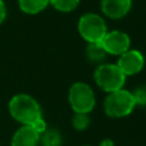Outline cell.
I'll return each instance as SVG.
<instances>
[{
  "instance_id": "obj_19",
  "label": "cell",
  "mask_w": 146,
  "mask_h": 146,
  "mask_svg": "<svg viewBox=\"0 0 146 146\" xmlns=\"http://www.w3.org/2000/svg\"><path fill=\"white\" fill-rule=\"evenodd\" d=\"M82 146H91V145H82Z\"/></svg>"
},
{
  "instance_id": "obj_6",
  "label": "cell",
  "mask_w": 146,
  "mask_h": 146,
  "mask_svg": "<svg viewBox=\"0 0 146 146\" xmlns=\"http://www.w3.org/2000/svg\"><path fill=\"white\" fill-rule=\"evenodd\" d=\"M104 49L108 55H114V56H120L123 52H125L128 49H130V36L119 30H113V31H107L103 40L100 41Z\"/></svg>"
},
{
  "instance_id": "obj_8",
  "label": "cell",
  "mask_w": 146,
  "mask_h": 146,
  "mask_svg": "<svg viewBox=\"0 0 146 146\" xmlns=\"http://www.w3.org/2000/svg\"><path fill=\"white\" fill-rule=\"evenodd\" d=\"M132 7V0H100V10L111 19H120L128 15Z\"/></svg>"
},
{
  "instance_id": "obj_10",
  "label": "cell",
  "mask_w": 146,
  "mask_h": 146,
  "mask_svg": "<svg viewBox=\"0 0 146 146\" xmlns=\"http://www.w3.org/2000/svg\"><path fill=\"white\" fill-rule=\"evenodd\" d=\"M107 52L104 49L102 42H92V43H88L87 48H86V56L87 59L92 63V64H103L107 57Z\"/></svg>"
},
{
  "instance_id": "obj_17",
  "label": "cell",
  "mask_w": 146,
  "mask_h": 146,
  "mask_svg": "<svg viewBox=\"0 0 146 146\" xmlns=\"http://www.w3.org/2000/svg\"><path fill=\"white\" fill-rule=\"evenodd\" d=\"M7 17V7L3 2V0H0V24H2L5 22Z\"/></svg>"
},
{
  "instance_id": "obj_15",
  "label": "cell",
  "mask_w": 146,
  "mask_h": 146,
  "mask_svg": "<svg viewBox=\"0 0 146 146\" xmlns=\"http://www.w3.org/2000/svg\"><path fill=\"white\" fill-rule=\"evenodd\" d=\"M136 106H146V84L137 87L132 92Z\"/></svg>"
},
{
  "instance_id": "obj_1",
  "label": "cell",
  "mask_w": 146,
  "mask_h": 146,
  "mask_svg": "<svg viewBox=\"0 0 146 146\" xmlns=\"http://www.w3.org/2000/svg\"><path fill=\"white\" fill-rule=\"evenodd\" d=\"M8 110L14 120L22 125H31L35 120L42 116L39 103L27 94H17L11 97Z\"/></svg>"
},
{
  "instance_id": "obj_7",
  "label": "cell",
  "mask_w": 146,
  "mask_h": 146,
  "mask_svg": "<svg viewBox=\"0 0 146 146\" xmlns=\"http://www.w3.org/2000/svg\"><path fill=\"white\" fill-rule=\"evenodd\" d=\"M116 65L125 74V76L135 75L144 68L145 57L137 49H128L125 52L119 56Z\"/></svg>"
},
{
  "instance_id": "obj_2",
  "label": "cell",
  "mask_w": 146,
  "mask_h": 146,
  "mask_svg": "<svg viewBox=\"0 0 146 146\" xmlns=\"http://www.w3.org/2000/svg\"><path fill=\"white\" fill-rule=\"evenodd\" d=\"M125 74L116 64L103 63L97 65L94 72V80L96 84L105 92L110 94L123 88L125 83Z\"/></svg>"
},
{
  "instance_id": "obj_9",
  "label": "cell",
  "mask_w": 146,
  "mask_h": 146,
  "mask_svg": "<svg viewBox=\"0 0 146 146\" xmlns=\"http://www.w3.org/2000/svg\"><path fill=\"white\" fill-rule=\"evenodd\" d=\"M40 135L31 125H22L11 137L10 146H38Z\"/></svg>"
},
{
  "instance_id": "obj_18",
  "label": "cell",
  "mask_w": 146,
  "mask_h": 146,
  "mask_svg": "<svg viewBox=\"0 0 146 146\" xmlns=\"http://www.w3.org/2000/svg\"><path fill=\"white\" fill-rule=\"evenodd\" d=\"M99 146H114V141L112 139H110V138H105V139H103L100 141Z\"/></svg>"
},
{
  "instance_id": "obj_14",
  "label": "cell",
  "mask_w": 146,
  "mask_h": 146,
  "mask_svg": "<svg viewBox=\"0 0 146 146\" xmlns=\"http://www.w3.org/2000/svg\"><path fill=\"white\" fill-rule=\"evenodd\" d=\"M90 124V117L87 113H74L72 116V125L78 131L86 130Z\"/></svg>"
},
{
  "instance_id": "obj_5",
  "label": "cell",
  "mask_w": 146,
  "mask_h": 146,
  "mask_svg": "<svg viewBox=\"0 0 146 146\" xmlns=\"http://www.w3.org/2000/svg\"><path fill=\"white\" fill-rule=\"evenodd\" d=\"M68 103L74 113L89 114L96 105V96L89 84L74 82L68 90Z\"/></svg>"
},
{
  "instance_id": "obj_12",
  "label": "cell",
  "mask_w": 146,
  "mask_h": 146,
  "mask_svg": "<svg viewBox=\"0 0 146 146\" xmlns=\"http://www.w3.org/2000/svg\"><path fill=\"white\" fill-rule=\"evenodd\" d=\"M62 135L57 129L47 128V130L40 135L39 144L41 146H62Z\"/></svg>"
},
{
  "instance_id": "obj_13",
  "label": "cell",
  "mask_w": 146,
  "mask_h": 146,
  "mask_svg": "<svg viewBox=\"0 0 146 146\" xmlns=\"http://www.w3.org/2000/svg\"><path fill=\"white\" fill-rule=\"evenodd\" d=\"M80 1L81 0H49V5L60 13H71L78 8Z\"/></svg>"
},
{
  "instance_id": "obj_16",
  "label": "cell",
  "mask_w": 146,
  "mask_h": 146,
  "mask_svg": "<svg viewBox=\"0 0 146 146\" xmlns=\"http://www.w3.org/2000/svg\"><path fill=\"white\" fill-rule=\"evenodd\" d=\"M31 127L33 128V130L35 131V132H38L39 135H41L42 132H44L46 130H47V123H46V121L42 119V116L41 117H39L38 120H35L32 124H31Z\"/></svg>"
},
{
  "instance_id": "obj_4",
  "label": "cell",
  "mask_w": 146,
  "mask_h": 146,
  "mask_svg": "<svg viewBox=\"0 0 146 146\" xmlns=\"http://www.w3.org/2000/svg\"><path fill=\"white\" fill-rule=\"evenodd\" d=\"M78 31L81 38L88 43L100 42L107 33V25L100 15L86 13L79 18Z\"/></svg>"
},
{
  "instance_id": "obj_11",
  "label": "cell",
  "mask_w": 146,
  "mask_h": 146,
  "mask_svg": "<svg viewBox=\"0 0 146 146\" xmlns=\"http://www.w3.org/2000/svg\"><path fill=\"white\" fill-rule=\"evenodd\" d=\"M49 6V0H18L19 9L27 15H36Z\"/></svg>"
},
{
  "instance_id": "obj_3",
  "label": "cell",
  "mask_w": 146,
  "mask_h": 146,
  "mask_svg": "<svg viewBox=\"0 0 146 146\" xmlns=\"http://www.w3.org/2000/svg\"><path fill=\"white\" fill-rule=\"evenodd\" d=\"M136 107V102L131 91L120 89L107 94L104 102V111L107 116L119 119L128 116Z\"/></svg>"
}]
</instances>
